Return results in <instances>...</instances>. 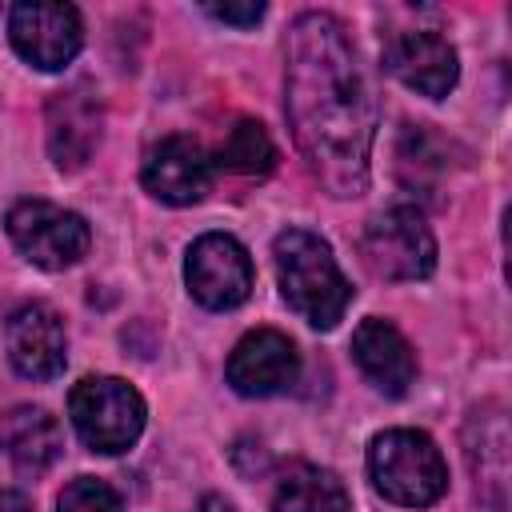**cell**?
I'll list each match as a JSON object with an SVG mask.
<instances>
[{"label": "cell", "mask_w": 512, "mask_h": 512, "mask_svg": "<svg viewBox=\"0 0 512 512\" xmlns=\"http://www.w3.org/2000/svg\"><path fill=\"white\" fill-rule=\"evenodd\" d=\"M288 120L312 176L332 196L368 188L376 136V100L344 24L328 12H304L288 32Z\"/></svg>", "instance_id": "6da1fadb"}, {"label": "cell", "mask_w": 512, "mask_h": 512, "mask_svg": "<svg viewBox=\"0 0 512 512\" xmlns=\"http://www.w3.org/2000/svg\"><path fill=\"white\" fill-rule=\"evenodd\" d=\"M276 276L288 308L324 332L336 328L352 300V284L344 280L332 248L304 228H288L276 236Z\"/></svg>", "instance_id": "7a4b0ae2"}, {"label": "cell", "mask_w": 512, "mask_h": 512, "mask_svg": "<svg viewBox=\"0 0 512 512\" xmlns=\"http://www.w3.org/2000/svg\"><path fill=\"white\" fill-rule=\"evenodd\" d=\"M368 476L376 492L392 504L424 508L448 488V468L432 436L412 428H388L368 444Z\"/></svg>", "instance_id": "3957f363"}, {"label": "cell", "mask_w": 512, "mask_h": 512, "mask_svg": "<svg viewBox=\"0 0 512 512\" xmlns=\"http://www.w3.org/2000/svg\"><path fill=\"white\" fill-rule=\"evenodd\" d=\"M72 424L92 452H124L144 428V400L116 376H88L68 396Z\"/></svg>", "instance_id": "277c9868"}, {"label": "cell", "mask_w": 512, "mask_h": 512, "mask_svg": "<svg viewBox=\"0 0 512 512\" xmlns=\"http://www.w3.org/2000/svg\"><path fill=\"white\" fill-rule=\"evenodd\" d=\"M4 224H8V236L20 248V256L48 268V272L72 268L92 244V232H88L84 216L60 208V204H48V200L12 204Z\"/></svg>", "instance_id": "5b68a950"}, {"label": "cell", "mask_w": 512, "mask_h": 512, "mask_svg": "<svg viewBox=\"0 0 512 512\" xmlns=\"http://www.w3.org/2000/svg\"><path fill=\"white\" fill-rule=\"evenodd\" d=\"M364 260L384 280H424L436 268V240L416 208L396 204L364 228Z\"/></svg>", "instance_id": "8992f818"}, {"label": "cell", "mask_w": 512, "mask_h": 512, "mask_svg": "<svg viewBox=\"0 0 512 512\" xmlns=\"http://www.w3.org/2000/svg\"><path fill=\"white\" fill-rule=\"evenodd\" d=\"M184 280H188V292L204 308L224 312V308H236V304L248 300V292H252V260H248L240 240H232L224 232H208L188 248Z\"/></svg>", "instance_id": "52a82bcc"}, {"label": "cell", "mask_w": 512, "mask_h": 512, "mask_svg": "<svg viewBox=\"0 0 512 512\" xmlns=\"http://www.w3.org/2000/svg\"><path fill=\"white\" fill-rule=\"evenodd\" d=\"M8 36H12L16 52L28 64H36L44 72H56V68H64L80 52L84 24H80V12L72 4L28 0V4H16L12 8Z\"/></svg>", "instance_id": "ba28073f"}, {"label": "cell", "mask_w": 512, "mask_h": 512, "mask_svg": "<svg viewBox=\"0 0 512 512\" xmlns=\"http://www.w3.org/2000/svg\"><path fill=\"white\" fill-rule=\"evenodd\" d=\"M384 64L388 72L408 84L412 92L420 96H448L456 76H460V64H456V48L440 36V32H392L388 44H384Z\"/></svg>", "instance_id": "9c48e42d"}, {"label": "cell", "mask_w": 512, "mask_h": 512, "mask_svg": "<svg viewBox=\"0 0 512 512\" xmlns=\"http://www.w3.org/2000/svg\"><path fill=\"white\" fill-rule=\"evenodd\" d=\"M300 372L296 344L276 328L248 332L228 356V384L240 396H276Z\"/></svg>", "instance_id": "30bf717a"}, {"label": "cell", "mask_w": 512, "mask_h": 512, "mask_svg": "<svg viewBox=\"0 0 512 512\" xmlns=\"http://www.w3.org/2000/svg\"><path fill=\"white\" fill-rule=\"evenodd\" d=\"M100 100L88 84H72L48 100V152L60 172H76L100 144Z\"/></svg>", "instance_id": "8fae6325"}, {"label": "cell", "mask_w": 512, "mask_h": 512, "mask_svg": "<svg viewBox=\"0 0 512 512\" xmlns=\"http://www.w3.org/2000/svg\"><path fill=\"white\" fill-rule=\"evenodd\" d=\"M8 360L28 380H52L64 372L68 336L64 320L48 304H24L8 316Z\"/></svg>", "instance_id": "7c38bea8"}, {"label": "cell", "mask_w": 512, "mask_h": 512, "mask_svg": "<svg viewBox=\"0 0 512 512\" xmlns=\"http://www.w3.org/2000/svg\"><path fill=\"white\" fill-rule=\"evenodd\" d=\"M140 180L164 204H196L212 188V160L204 156L196 140L168 136L144 156Z\"/></svg>", "instance_id": "4fadbf2b"}, {"label": "cell", "mask_w": 512, "mask_h": 512, "mask_svg": "<svg viewBox=\"0 0 512 512\" xmlns=\"http://www.w3.org/2000/svg\"><path fill=\"white\" fill-rule=\"evenodd\" d=\"M352 356L384 396H404L408 384L416 380V356L400 336V328L388 320H376V316L364 320L352 332Z\"/></svg>", "instance_id": "5bb4252c"}, {"label": "cell", "mask_w": 512, "mask_h": 512, "mask_svg": "<svg viewBox=\"0 0 512 512\" xmlns=\"http://www.w3.org/2000/svg\"><path fill=\"white\" fill-rule=\"evenodd\" d=\"M0 448L8 452V460L16 464V472L24 476H44L60 452H64V436L56 416H48L44 408L20 404L0 420Z\"/></svg>", "instance_id": "9a60e30c"}, {"label": "cell", "mask_w": 512, "mask_h": 512, "mask_svg": "<svg viewBox=\"0 0 512 512\" xmlns=\"http://www.w3.org/2000/svg\"><path fill=\"white\" fill-rule=\"evenodd\" d=\"M468 464L476 476V492L488 504V512H504V488H508V428L500 408L472 412L468 420Z\"/></svg>", "instance_id": "2e32d148"}, {"label": "cell", "mask_w": 512, "mask_h": 512, "mask_svg": "<svg viewBox=\"0 0 512 512\" xmlns=\"http://www.w3.org/2000/svg\"><path fill=\"white\" fill-rule=\"evenodd\" d=\"M272 512H348V488L328 468L296 464L280 476Z\"/></svg>", "instance_id": "e0dca14e"}, {"label": "cell", "mask_w": 512, "mask_h": 512, "mask_svg": "<svg viewBox=\"0 0 512 512\" xmlns=\"http://www.w3.org/2000/svg\"><path fill=\"white\" fill-rule=\"evenodd\" d=\"M396 168H400V180L408 188H432L448 172L444 144L428 128H408L400 136V148H396Z\"/></svg>", "instance_id": "ac0fdd59"}, {"label": "cell", "mask_w": 512, "mask_h": 512, "mask_svg": "<svg viewBox=\"0 0 512 512\" xmlns=\"http://www.w3.org/2000/svg\"><path fill=\"white\" fill-rule=\"evenodd\" d=\"M220 164H224L228 172H236V176H264V172L276 164V148H272L264 124L240 120V124L224 136V144H220Z\"/></svg>", "instance_id": "d6986e66"}, {"label": "cell", "mask_w": 512, "mask_h": 512, "mask_svg": "<svg viewBox=\"0 0 512 512\" xmlns=\"http://www.w3.org/2000/svg\"><path fill=\"white\" fill-rule=\"evenodd\" d=\"M56 512H124L120 504V492L96 476H76L60 500H56Z\"/></svg>", "instance_id": "ffe728a7"}, {"label": "cell", "mask_w": 512, "mask_h": 512, "mask_svg": "<svg viewBox=\"0 0 512 512\" xmlns=\"http://www.w3.org/2000/svg\"><path fill=\"white\" fill-rule=\"evenodd\" d=\"M204 12L216 16V20H224V24L248 28V24H256L264 16V4H204Z\"/></svg>", "instance_id": "44dd1931"}, {"label": "cell", "mask_w": 512, "mask_h": 512, "mask_svg": "<svg viewBox=\"0 0 512 512\" xmlns=\"http://www.w3.org/2000/svg\"><path fill=\"white\" fill-rule=\"evenodd\" d=\"M0 512H32V504H28V496H24V492H16V488H4V484H0Z\"/></svg>", "instance_id": "7402d4cb"}]
</instances>
